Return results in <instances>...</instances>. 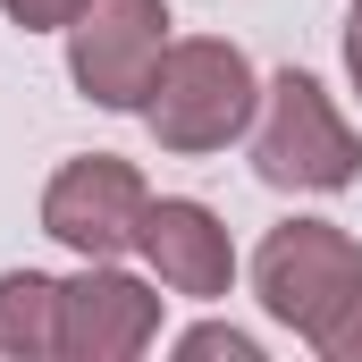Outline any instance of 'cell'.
I'll return each instance as SVG.
<instances>
[{
  "instance_id": "8992f818",
  "label": "cell",
  "mask_w": 362,
  "mask_h": 362,
  "mask_svg": "<svg viewBox=\"0 0 362 362\" xmlns=\"http://www.w3.org/2000/svg\"><path fill=\"white\" fill-rule=\"evenodd\" d=\"M160 346V278L118 262H85L59 278V354L68 362H135Z\"/></svg>"
},
{
  "instance_id": "8fae6325",
  "label": "cell",
  "mask_w": 362,
  "mask_h": 362,
  "mask_svg": "<svg viewBox=\"0 0 362 362\" xmlns=\"http://www.w3.org/2000/svg\"><path fill=\"white\" fill-rule=\"evenodd\" d=\"M312 354H320V362H362V295L329 320V329H320V346H312Z\"/></svg>"
},
{
  "instance_id": "ba28073f",
  "label": "cell",
  "mask_w": 362,
  "mask_h": 362,
  "mask_svg": "<svg viewBox=\"0 0 362 362\" xmlns=\"http://www.w3.org/2000/svg\"><path fill=\"white\" fill-rule=\"evenodd\" d=\"M59 354V278L0 270V362H51Z\"/></svg>"
},
{
  "instance_id": "30bf717a",
  "label": "cell",
  "mask_w": 362,
  "mask_h": 362,
  "mask_svg": "<svg viewBox=\"0 0 362 362\" xmlns=\"http://www.w3.org/2000/svg\"><path fill=\"white\" fill-rule=\"evenodd\" d=\"M8 8V25H25V34H68V17L85 8V0H0Z\"/></svg>"
},
{
  "instance_id": "7a4b0ae2",
  "label": "cell",
  "mask_w": 362,
  "mask_h": 362,
  "mask_svg": "<svg viewBox=\"0 0 362 362\" xmlns=\"http://www.w3.org/2000/svg\"><path fill=\"white\" fill-rule=\"evenodd\" d=\"M245 144H253V177L278 185V194H346L362 177V135L329 101V85L303 76V68H278L262 85Z\"/></svg>"
},
{
  "instance_id": "9c48e42d",
  "label": "cell",
  "mask_w": 362,
  "mask_h": 362,
  "mask_svg": "<svg viewBox=\"0 0 362 362\" xmlns=\"http://www.w3.org/2000/svg\"><path fill=\"white\" fill-rule=\"evenodd\" d=\"M169 354L177 362H262V337L236 329V320H202V329H185Z\"/></svg>"
},
{
  "instance_id": "6da1fadb",
  "label": "cell",
  "mask_w": 362,
  "mask_h": 362,
  "mask_svg": "<svg viewBox=\"0 0 362 362\" xmlns=\"http://www.w3.org/2000/svg\"><path fill=\"white\" fill-rule=\"evenodd\" d=\"M253 110H262V76H253V59L236 51V42H219V34H185L160 51V76L144 93V127H152V144L160 152H228L245 127H253Z\"/></svg>"
},
{
  "instance_id": "277c9868",
  "label": "cell",
  "mask_w": 362,
  "mask_h": 362,
  "mask_svg": "<svg viewBox=\"0 0 362 362\" xmlns=\"http://www.w3.org/2000/svg\"><path fill=\"white\" fill-rule=\"evenodd\" d=\"M169 0H85L68 17V76L93 110H144L169 51Z\"/></svg>"
},
{
  "instance_id": "52a82bcc",
  "label": "cell",
  "mask_w": 362,
  "mask_h": 362,
  "mask_svg": "<svg viewBox=\"0 0 362 362\" xmlns=\"http://www.w3.org/2000/svg\"><path fill=\"white\" fill-rule=\"evenodd\" d=\"M135 253H144V270L160 278L169 295H185V303H219V295L236 286V236H228V219H219L211 202H194V194H152V202H144Z\"/></svg>"
},
{
  "instance_id": "7c38bea8",
  "label": "cell",
  "mask_w": 362,
  "mask_h": 362,
  "mask_svg": "<svg viewBox=\"0 0 362 362\" xmlns=\"http://www.w3.org/2000/svg\"><path fill=\"white\" fill-rule=\"evenodd\" d=\"M346 76H354V101H362V0H354V17H346Z\"/></svg>"
},
{
  "instance_id": "5b68a950",
  "label": "cell",
  "mask_w": 362,
  "mask_h": 362,
  "mask_svg": "<svg viewBox=\"0 0 362 362\" xmlns=\"http://www.w3.org/2000/svg\"><path fill=\"white\" fill-rule=\"evenodd\" d=\"M144 202H152V185H144L135 160L76 152L42 185V236L68 245L76 262H127L135 253V228H144Z\"/></svg>"
},
{
  "instance_id": "3957f363",
  "label": "cell",
  "mask_w": 362,
  "mask_h": 362,
  "mask_svg": "<svg viewBox=\"0 0 362 362\" xmlns=\"http://www.w3.org/2000/svg\"><path fill=\"white\" fill-rule=\"evenodd\" d=\"M253 295L286 337L320 346V329L362 295V245L337 219H278L253 253Z\"/></svg>"
}]
</instances>
